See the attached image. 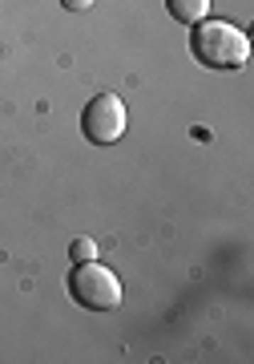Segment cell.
<instances>
[{"label":"cell","instance_id":"cell-1","mask_svg":"<svg viewBox=\"0 0 254 364\" xmlns=\"http://www.w3.org/2000/svg\"><path fill=\"white\" fill-rule=\"evenodd\" d=\"M190 49L210 69H242L250 61V37L242 28L226 25V21H206V25H198L190 37Z\"/></svg>","mask_w":254,"mask_h":364},{"label":"cell","instance_id":"cell-6","mask_svg":"<svg viewBox=\"0 0 254 364\" xmlns=\"http://www.w3.org/2000/svg\"><path fill=\"white\" fill-rule=\"evenodd\" d=\"M65 9H73V13H85V9H93V0H61Z\"/></svg>","mask_w":254,"mask_h":364},{"label":"cell","instance_id":"cell-4","mask_svg":"<svg viewBox=\"0 0 254 364\" xmlns=\"http://www.w3.org/2000/svg\"><path fill=\"white\" fill-rule=\"evenodd\" d=\"M165 9L178 25H202L210 13V0H165Z\"/></svg>","mask_w":254,"mask_h":364},{"label":"cell","instance_id":"cell-2","mask_svg":"<svg viewBox=\"0 0 254 364\" xmlns=\"http://www.w3.org/2000/svg\"><path fill=\"white\" fill-rule=\"evenodd\" d=\"M69 296L81 308H89V312H114L117 304H121V279L105 263L85 259L69 272Z\"/></svg>","mask_w":254,"mask_h":364},{"label":"cell","instance_id":"cell-5","mask_svg":"<svg viewBox=\"0 0 254 364\" xmlns=\"http://www.w3.org/2000/svg\"><path fill=\"white\" fill-rule=\"evenodd\" d=\"M69 259H73V263L97 259V243H93V239H73V247H69Z\"/></svg>","mask_w":254,"mask_h":364},{"label":"cell","instance_id":"cell-3","mask_svg":"<svg viewBox=\"0 0 254 364\" xmlns=\"http://www.w3.org/2000/svg\"><path fill=\"white\" fill-rule=\"evenodd\" d=\"M81 130L93 146H114L126 134V102L117 93H97L81 114Z\"/></svg>","mask_w":254,"mask_h":364}]
</instances>
